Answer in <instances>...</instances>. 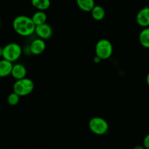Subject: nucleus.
Instances as JSON below:
<instances>
[{"instance_id":"14","label":"nucleus","mask_w":149,"mask_h":149,"mask_svg":"<svg viewBox=\"0 0 149 149\" xmlns=\"http://www.w3.org/2000/svg\"><path fill=\"white\" fill-rule=\"evenodd\" d=\"M139 42L143 47L149 49V27L144 28L139 34Z\"/></svg>"},{"instance_id":"11","label":"nucleus","mask_w":149,"mask_h":149,"mask_svg":"<svg viewBox=\"0 0 149 149\" xmlns=\"http://www.w3.org/2000/svg\"><path fill=\"white\" fill-rule=\"evenodd\" d=\"M31 19L36 26H39V25L46 23L47 20V14L45 13V11L38 10L36 13H33Z\"/></svg>"},{"instance_id":"3","label":"nucleus","mask_w":149,"mask_h":149,"mask_svg":"<svg viewBox=\"0 0 149 149\" xmlns=\"http://www.w3.org/2000/svg\"><path fill=\"white\" fill-rule=\"evenodd\" d=\"M23 53V49L19 44L11 42L3 47L2 58L10 62H15L19 59Z\"/></svg>"},{"instance_id":"20","label":"nucleus","mask_w":149,"mask_h":149,"mask_svg":"<svg viewBox=\"0 0 149 149\" xmlns=\"http://www.w3.org/2000/svg\"><path fill=\"white\" fill-rule=\"evenodd\" d=\"M2 54H3V47L0 46V58L2 57Z\"/></svg>"},{"instance_id":"21","label":"nucleus","mask_w":149,"mask_h":149,"mask_svg":"<svg viewBox=\"0 0 149 149\" xmlns=\"http://www.w3.org/2000/svg\"><path fill=\"white\" fill-rule=\"evenodd\" d=\"M146 82L148 84V85L149 86V73L147 74V77H146Z\"/></svg>"},{"instance_id":"4","label":"nucleus","mask_w":149,"mask_h":149,"mask_svg":"<svg viewBox=\"0 0 149 149\" xmlns=\"http://www.w3.org/2000/svg\"><path fill=\"white\" fill-rule=\"evenodd\" d=\"M113 54V45L106 39H101L96 43L95 55L101 60H107Z\"/></svg>"},{"instance_id":"23","label":"nucleus","mask_w":149,"mask_h":149,"mask_svg":"<svg viewBox=\"0 0 149 149\" xmlns=\"http://www.w3.org/2000/svg\"><path fill=\"white\" fill-rule=\"evenodd\" d=\"M148 149H149V148H148Z\"/></svg>"},{"instance_id":"19","label":"nucleus","mask_w":149,"mask_h":149,"mask_svg":"<svg viewBox=\"0 0 149 149\" xmlns=\"http://www.w3.org/2000/svg\"><path fill=\"white\" fill-rule=\"evenodd\" d=\"M133 149H146V148L143 146H143L138 145V146H135L133 148Z\"/></svg>"},{"instance_id":"5","label":"nucleus","mask_w":149,"mask_h":149,"mask_svg":"<svg viewBox=\"0 0 149 149\" xmlns=\"http://www.w3.org/2000/svg\"><path fill=\"white\" fill-rule=\"evenodd\" d=\"M89 128L93 133L97 135H103L108 132L109 126L106 119L99 116H95L89 122Z\"/></svg>"},{"instance_id":"16","label":"nucleus","mask_w":149,"mask_h":149,"mask_svg":"<svg viewBox=\"0 0 149 149\" xmlns=\"http://www.w3.org/2000/svg\"><path fill=\"white\" fill-rule=\"evenodd\" d=\"M20 95H18L15 92H13L7 96V103L12 106H16V105L18 104L19 101H20Z\"/></svg>"},{"instance_id":"17","label":"nucleus","mask_w":149,"mask_h":149,"mask_svg":"<svg viewBox=\"0 0 149 149\" xmlns=\"http://www.w3.org/2000/svg\"><path fill=\"white\" fill-rule=\"evenodd\" d=\"M143 144V146L145 147L146 148H149V134H148V135L144 138Z\"/></svg>"},{"instance_id":"10","label":"nucleus","mask_w":149,"mask_h":149,"mask_svg":"<svg viewBox=\"0 0 149 149\" xmlns=\"http://www.w3.org/2000/svg\"><path fill=\"white\" fill-rule=\"evenodd\" d=\"M13 64L10 61L2 58L0 60V78H4L11 75Z\"/></svg>"},{"instance_id":"18","label":"nucleus","mask_w":149,"mask_h":149,"mask_svg":"<svg viewBox=\"0 0 149 149\" xmlns=\"http://www.w3.org/2000/svg\"><path fill=\"white\" fill-rule=\"evenodd\" d=\"M93 61H94V62L95 63H100V61H102V60L100 59V58H99V57L96 56V55H95V58H94V59H93Z\"/></svg>"},{"instance_id":"12","label":"nucleus","mask_w":149,"mask_h":149,"mask_svg":"<svg viewBox=\"0 0 149 149\" xmlns=\"http://www.w3.org/2000/svg\"><path fill=\"white\" fill-rule=\"evenodd\" d=\"M79 8L84 12H91L95 6V0H77Z\"/></svg>"},{"instance_id":"13","label":"nucleus","mask_w":149,"mask_h":149,"mask_svg":"<svg viewBox=\"0 0 149 149\" xmlns=\"http://www.w3.org/2000/svg\"><path fill=\"white\" fill-rule=\"evenodd\" d=\"M90 13H91L93 18L94 19V20H97V21L102 20L104 18L105 16H106V11H105V9L103 8L102 6L100 5L95 6Z\"/></svg>"},{"instance_id":"8","label":"nucleus","mask_w":149,"mask_h":149,"mask_svg":"<svg viewBox=\"0 0 149 149\" xmlns=\"http://www.w3.org/2000/svg\"><path fill=\"white\" fill-rule=\"evenodd\" d=\"M136 22L141 27H149V7H145L139 10L136 15Z\"/></svg>"},{"instance_id":"7","label":"nucleus","mask_w":149,"mask_h":149,"mask_svg":"<svg viewBox=\"0 0 149 149\" xmlns=\"http://www.w3.org/2000/svg\"><path fill=\"white\" fill-rule=\"evenodd\" d=\"M46 49V43L44 39H36L31 43L29 46V51L34 55H39L43 53Z\"/></svg>"},{"instance_id":"22","label":"nucleus","mask_w":149,"mask_h":149,"mask_svg":"<svg viewBox=\"0 0 149 149\" xmlns=\"http://www.w3.org/2000/svg\"><path fill=\"white\" fill-rule=\"evenodd\" d=\"M0 28H1V20H0Z\"/></svg>"},{"instance_id":"6","label":"nucleus","mask_w":149,"mask_h":149,"mask_svg":"<svg viewBox=\"0 0 149 149\" xmlns=\"http://www.w3.org/2000/svg\"><path fill=\"white\" fill-rule=\"evenodd\" d=\"M35 33L40 39L47 40V39H49L52 37L53 30H52V28L49 24L45 23L36 26Z\"/></svg>"},{"instance_id":"15","label":"nucleus","mask_w":149,"mask_h":149,"mask_svg":"<svg viewBox=\"0 0 149 149\" xmlns=\"http://www.w3.org/2000/svg\"><path fill=\"white\" fill-rule=\"evenodd\" d=\"M31 4L36 10L45 11L50 7L51 1L50 0H31Z\"/></svg>"},{"instance_id":"1","label":"nucleus","mask_w":149,"mask_h":149,"mask_svg":"<svg viewBox=\"0 0 149 149\" xmlns=\"http://www.w3.org/2000/svg\"><path fill=\"white\" fill-rule=\"evenodd\" d=\"M36 26L31 17L26 15L17 16L13 21V29L21 36H29L34 33Z\"/></svg>"},{"instance_id":"2","label":"nucleus","mask_w":149,"mask_h":149,"mask_svg":"<svg viewBox=\"0 0 149 149\" xmlns=\"http://www.w3.org/2000/svg\"><path fill=\"white\" fill-rule=\"evenodd\" d=\"M34 90V83L29 78L16 80L13 84V92L17 93L20 97L29 95Z\"/></svg>"},{"instance_id":"9","label":"nucleus","mask_w":149,"mask_h":149,"mask_svg":"<svg viewBox=\"0 0 149 149\" xmlns=\"http://www.w3.org/2000/svg\"><path fill=\"white\" fill-rule=\"evenodd\" d=\"M27 71L26 68L21 63H16L13 65L11 76L15 80H19L26 77Z\"/></svg>"}]
</instances>
